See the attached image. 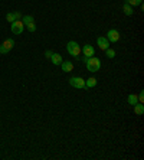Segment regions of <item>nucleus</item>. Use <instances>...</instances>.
<instances>
[{
    "instance_id": "nucleus-1",
    "label": "nucleus",
    "mask_w": 144,
    "mask_h": 160,
    "mask_svg": "<svg viewBox=\"0 0 144 160\" xmlns=\"http://www.w3.org/2000/svg\"><path fill=\"white\" fill-rule=\"evenodd\" d=\"M85 65H87V69L91 72H97L101 69V61L98 59V58H88L87 59V62H85Z\"/></svg>"
},
{
    "instance_id": "nucleus-2",
    "label": "nucleus",
    "mask_w": 144,
    "mask_h": 160,
    "mask_svg": "<svg viewBox=\"0 0 144 160\" xmlns=\"http://www.w3.org/2000/svg\"><path fill=\"white\" fill-rule=\"evenodd\" d=\"M67 50L69 52V55H72V56H79V54H81L79 45H78L77 42H74V40H71V42L67 43Z\"/></svg>"
},
{
    "instance_id": "nucleus-3",
    "label": "nucleus",
    "mask_w": 144,
    "mask_h": 160,
    "mask_svg": "<svg viewBox=\"0 0 144 160\" xmlns=\"http://www.w3.org/2000/svg\"><path fill=\"white\" fill-rule=\"evenodd\" d=\"M22 22L23 25L28 28L29 32H35L36 30V25H35V19L32 16H29V15H26V16H23L22 19Z\"/></svg>"
},
{
    "instance_id": "nucleus-4",
    "label": "nucleus",
    "mask_w": 144,
    "mask_h": 160,
    "mask_svg": "<svg viewBox=\"0 0 144 160\" xmlns=\"http://www.w3.org/2000/svg\"><path fill=\"white\" fill-rule=\"evenodd\" d=\"M69 85L74 88H85V79L81 77H72L69 78Z\"/></svg>"
},
{
    "instance_id": "nucleus-5",
    "label": "nucleus",
    "mask_w": 144,
    "mask_h": 160,
    "mask_svg": "<svg viewBox=\"0 0 144 160\" xmlns=\"http://www.w3.org/2000/svg\"><path fill=\"white\" fill-rule=\"evenodd\" d=\"M13 46H15V40L13 39H6L5 42L0 45V54H7L9 50L13 49Z\"/></svg>"
},
{
    "instance_id": "nucleus-6",
    "label": "nucleus",
    "mask_w": 144,
    "mask_h": 160,
    "mask_svg": "<svg viewBox=\"0 0 144 160\" xmlns=\"http://www.w3.org/2000/svg\"><path fill=\"white\" fill-rule=\"evenodd\" d=\"M23 29H25V25H23L22 20H15V22H12V32L15 33V35H20L23 32Z\"/></svg>"
},
{
    "instance_id": "nucleus-7",
    "label": "nucleus",
    "mask_w": 144,
    "mask_h": 160,
    "mask_svg": "<svg viewBox=\"0 0 144 160\" xmlns=\"http://www.w3.org/2000/svg\"><path fill=\"white\" fill-rule=\"evenodd\" d=\"M107 39H108V42H118L120 40V32L117 30V29H110L108 33H107Z\"/></svg>"
},
{
    "instance_id": "nucleus-8",
    "label": "nucleus",
    "mask_w": 144,
    "mask_h": 160,
    "mask_svg": "<svg viewBox=\"0 0 144 160\" xmlns=\"http://www.w3.org/2000/svg\"><path fill=\"white\" fill-rule=\"evenodd\" d=\"M81 52L84 54V56L91 58V56H94L95 49H94V46H91L89 43H87V45H84V48H82V50H81Z\"/></svg>"
},
{
    "instance_id": "nucleus-9",
    "label": "nucleus",
    "mask_w": 144,
    "mask_h": 160,
    "mask_svg": "<svg viewBox=\"0 0 144 160\" xmlns=\"http://www.w3.org/2000/svg\"><path fill=\"white\" fill-rule=\"evenodd\" d=\"M20 17H22V13L20 12H12V13H7L6 15V20L9 23L15 22V20H20Z\"/></svg>"
},
{
    "instance_id": "nucleus-10",
    "label": "nucleus",
    "mask_w": 144,
    "mask_h": 160,
    "mask_svg": "<svg viewBox=\"0 0 144 160\" xmlns=\"http://www.w3.org/2000/svg\"><path fill=\"white\" fill-rule=\"evenodd\" d=\"M97 45H98L100 49H102V50H105L110 48V42H108V39L104 38V36H100V38L97 39Z\"/></svg>"
},
{
    "instance_id": "nucleus-11",
    "label": "nucleus",
    "mask_w": 144,
    "mask_h": 160,
    "mask_svg": "<svg viewBox=\"0 0 144 160\" xmlns=\"http://www.w3.org/2000/svg\"><path fill=\"white\" fill-rule=\"evenodd\" d=\"M62 71L63 72H72L74 71V64L71 61H62Z\"/></svg>"
},
{
    "instance_id": "nucleus-12",
    "label": "nucleus",
    "mask_w": 144,
    "mask_h": 160,
    "mask_svg": "<svg viewBox=\"0 0 144 160\" xmlns=\"http://www.w3.org/2000/svg\"><path fill=\"white\" fill-rule=\"evenodd\" d=\"M49 59L52 61L53 65H61L62 61H63V59H62V56L59 55V54H52V56H50Z\"/></svg>"
},
{
    "instance_id": "nucleus-13",
    "label": "nucleus",
    "mask_w": 144,
    "mask_h": 160,
    "mask_svg": "<svg viewBox=\"0 0 144 160\" xmlns=\"http://www.w3.org/2000/svg\"><path fill=\"white\" fill-rule=\"evenodd\" d=\"M122 12H124V15L131 16L134 13V9H133V6H130L128 3H124V5H122Z\"/></svg>"
},
{
    "instance_id": "nucleus-14",
    "label": "nucleus",
    "mask_w": 144,
    "mask_h": 160,
    "mask_svg": "<svg viewBox=\"0 0 144 160\" xmlns=\"http://www.w3.org/2000/svg\"><path fill=\"white\" fill-rule=\"evenodd\" d=\"M134 107V113H135V114H137V116H143L144 114V105L141 104V103H137V104L135 105H133Z\"/></svg>"
},
{
    "instance_id": "nucleus-15",
    "label": "nucleus",
    "mask_w": 144,
    "mask_h": 160,
    "mask_svg": "<svg viewBox=\"0 0 144 160\" xmlns=\"http://www.w3.org/2000/svg\"><path fill=\"white\" fill-rule=\"evenodd\" d=\"M95 85H97V79L94 77L88 78L87 81H85V88H94Z\"/></svg>"
},
{
    "instance_id": "nucleus-16",
    "label": "nucleus",
    "mask_w": 144,
    "mask_h": 160,
    "mask_svg": "<svg viewBox=\"0 0 144 160\" xmlns=\"http://www.w3.org/2000/svg\"><path fill=\"white\" fill-rule=\"evenodd\" d=\"M127 101H128V104L130 105H135L137 103H139V98H137V95L135 94H130L128 95V98H127Z\"/></svg>"
},
{
    "instance_id": "nucleus-17",
    "label": "nucleus",
    "mask_w": 144,
    "mask_h": 160,
    "mask_svg": "<svg viewBox=\"0 0 144 160\" xmlns=\"http://www.w3.org/2000/svg\"><path fill=\"white\" fill-rule=\"evenodd\" d=\"M125 3H128L130 6H140L143 3V0H125Z\"/></svg>"
},
{
    "instance_id": "nucleus-18",
    "label": "nucleus",
    "mask_w": 144,
    "mask_h": 160,
    "mask_svg": "<svg viewBox=\"0 0 144 160\" xmlns=\"http://www.w3.org/2000/svg\"><path fill=\"white\" fill-rule=\"evenodd\" d=\"M105 55L110 58V59H112L114 56H115V50L111 49V48H108V49H105Z\"/></svg>"
},
{
    "instance_id": "nucleus-19",
    "label": "nucleus",
    "mask_w": 144,
    "mask_h": 160,
    "mask_svg": "<svg viewBox=\"0 0 144 160\" xmlns=\"http://www.w3.org/2000/svg\"><path fill=\"white\" fill-rule=\"evenodd\" d=\"M137 98H139V103H141V104H143V103H144V91H141V92H140V95L137 97Z\"/></svg>"
},
{
    "instance_id": "nucleus-20",
    "label": "nucleus",
    "mask_w": 144,
    "mask_h": 160,
    "mask_svg": "<svg viewBox=\"0 0 144 160\" xmlns=\"http://www.w3.org/2000/svg\"><path fill=\"white\" fill-rule=\"evenodd\" d=\"M52 54H53L52 50H46V52H45V56H46V58H50V56H52Z\"/></svg>"
}]
</instances>
